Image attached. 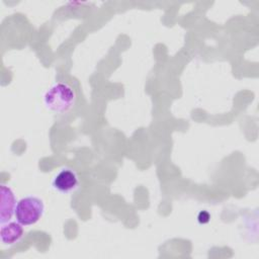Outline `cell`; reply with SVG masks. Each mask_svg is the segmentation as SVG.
<instances>
[{
  "label": "cell",
  "mask_w": 259,
  "mask_h": 259,
  "mask_svg": "<svg viewBox=\"0 0 259 259\" xmlns=\"http://www.w3.org/2000/svg\"><path fill=\"white\" fill-rule=\"evenodd\" d=\"M24 235L23 225L19 222H7L1 224L0 240L4 246H11L19 242Z\"/></svg>",
  "instance_id": "obj_5"
},
{
  "label": "cell",
  "mask_w": 259,
  "mask_h": 259,
  "mask_svg": "<svg viewBox=\"0 0 259 259\" xmlns=\"http://www.w3.org/2000/svg\"><path fill=\"white\" fill-rule=\"evenodd\" d=\"M44 200L35 195H27L17 201L14 217L23 226L36 224L45 213Z\"/></svg>",
  "instance_id": "obj_2"
},
{
  "label": "cell",
  "mask_w": 259,
  "mask_h": 259,
  "mask_svg": "<svg viewBox=\"0 0 259 259\" xmlns=\"http://www.w3.org/2000/svg\"><path fill=\"white\" fill-rule=\"evenodd\" d=\"M1 202H0V224L7 223L11 220L15 212L17 200L15 193L11 187L2 184L0 189Z\"/></svg>",
  "instance_id": "obj_4"
},
{
  "label": "cell",
  "mask_w": 259,
  "mask_h": 259,
  "mask_svg": "<svg viewBox=\"0 0 259 259\" xmlns=\"http://www.w3.org/2000/svg\"><path fill=\"white\" fill-rule=\"evenodd\" d=\"M80 179L77 172L69 167L60 169L52 179V187L62 194H68L78 189Z\"/></svg>",
  "instance_id": "obj_3"
},
{
  "label": "cell",
  "mask_w": 259,
  "mask_h": 259,
  "mask_svg": "<svg viewBox=\"0 0 259 259\" xmlns=\"http://www.w3.org/2000/svg\"><path fill=\"white\" fill-rule=\"evenodd\" d=\"M209 219H210V215H209V213H208L207 211H205V210L200 211L199 214H198V217H197V220H198V222H199L200 224H205V223H207V222L209 221Z\"/></svg>",
  "instance_id": "obj_6"
},
{
  "label": "cell",
  "mask_w": 259,
  "mask_h": 259,
  "mask_svg": "<svg viewBox=\"0 0 259 259\" xmlns=\"http://www.w3.org/2000/svg\"><path fill=\"white\" fill-rule=\"evenodd\" d=\"M46 108L55 113H66L76 102V92L66 82H56L51 85L42 97Z\"/></svg>",
  "instance_id": "obj_1"
}]
</instances>
